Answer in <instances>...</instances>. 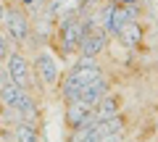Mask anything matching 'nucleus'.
<instances>
[{"label":"nucleus","instance_id":"nucleus-4","mask_svg":"<svg viewBox=\"0 0 158 142\" xmlns=\"http://www.w3.org/2000/svg\"><path fill=\"white\" fill-rule=\"evenodd\" d=\"M32 74L34 82H37V90L42 87L45 92H53L61 82V63H58V55L53 53V47H40L37 55H34L32 63Z\"/></svg>","mask_w":158,"mask_h":142},{"label":"nucleus","instance_id":"nucleus-10","mask_svg":"<svg viewBox=\"0 0 158 142\" xmlns=\"http://www.w3.org/2000/svg\"><path fill=\"white\" fill-rule=\"evenodd\" d=\"M32 95H34V92L21 90V87H16L13 82H8V84H0V105H6V108H16V111H19Z\"/></svg>","mask_w":158,"mask_h":142},{"label":"nucleus","instance_id":"nucleus-17","mask_svg":"<svg viewBox=\"0 0 158 142\" xmlns=\"http://www.w3.org/2000/svg\"><path fill=\"white\" fill-rule=\"evenodd\" d=\"M108 3H113V6H127V3H140V0H108Z\"/></svg>","mask_w":158,"mask_h":142},{"label":"nucleus","instance_id":"nucleus-15","mask_svg":"<svg viewBox=\"0 0 158 142\" xmlns=\"http://www.w3.org/2000/svg\"><path fill=\"white\" fill-rule=\"evenodd\" d=\"M98 142H127L121 134H100L98 137Z\"/></svg>","mask_w":158,"mask_h":142},{"label":"nucleus","instance_id":"nucleus-12","mask_svg":"<svg viewBox=\"0 0 158 142\" xmlns=\"http://www.w3.org/2000/svg\"><path fill=\"white\" fill-rule=\"evenodd\" d=\"M13 142H45L37 126L32 124H16L13 126Z\"/></svg>","mask_w":158,"mask_h":142},{"label":"nucleus","instance_id":"nucleus-7","mask_svg":"<svg viewBox=\"0 0 158 142\" xmlns=\"http://www.w3.org/2000/svg\"><path fill=\"white\" fill-rule=\"evenodd\" d=\"M95 121V108L85 100H74L63 105V124H66V132H74L79 126Z\"/></svg>","mask_w":158,"mask_h":142},{"label":"nucleus","instance_id":"nucleus-18","mask_svg":"<svg viewBox=\"0 0 158 142\" xmlns=\"http://www.w3.org/2000/svg\"><path fill=\"white\" fill-rule=\"evenodd\" d=\"M3 13H6V0H0V21H3Z\"/></svg>","mask_w":158,"mask_h":142},{"label":"nucleus","instance_id":"nucleus-6","mask_svg":"<svg viewBox=\"0 0 158 142\" xmlns=\"http://www.w3.org/2000/svg\"><path fill=\"white\" fill-rule=\"evenodd\" d=\"M108 42H111V37H108L100 26H87L85 37H82V42H79V47H77V55H82V58H100L103 53L108 50Z\"/></svg>","mask_w":158,"mask_h":142},{"label":"nucleus","instance_id":"nucleus-11","mask_svg":"<svg viewBox=\"0 0 158 142\" xmlns=\"http://www.w3.org/2000/svg\"><path fill=\"white\" fill-rule=\"evenodd\" d=\"M111 90H113L111 79H108V76L103 74L100 79H95V82H92V84H87L85 90L79 92V100L90 103L92 108H95V105H98V103H100V100H103V97H106V95H108V92H111Z\"/></svg>","mask_w":158,"mask_h":142},{"label":"nucleus","instance_id":"nucleus-16","mask_svg":"<svg viewBox=\"0 0 158 142\" xmlns=\"http://www.w3.org/2000/svg\"><path fill=\"white\" fill-rule=\"evenodd\" d=\"M8 82H11V76H8V68L0 63V84H8Z\"/></svg>","mask_w":158,"mask_h":142},{"label":"nucleus","instance_id":"nucleus-1","mask_svg":"<svg viewBox=\"0 0 158 142\" xmlns=\"http://www.w3.org/2000/svg\"><path fill=\"white\" fill-rule=\"evenodd\" d=\"M103 74H106V68H103V63L98 61V58H82L79 55L77 61H74V66L61 76L56 92L63 100V105H66V103H74V100H79V92L85 90L87 84H92L95 79H100Z\"/></svg>","mask_w":158,"mask_h":142},{"label":"nucleus","instance_id":"nucleus-2","mask_svg":"<svg viewBox=\"0 0 158 142\" xmlns=\"http://www.w3.org/2000/svg\"><path fill=\"white\" fill-rule=\"evenodd\" d=\"M85 32H87V24L82 18V13H66V16H61L56 21V34H53V42H50V47L56 45L53 53L58 58H63V61L77 55V47L82 42V37H85Z\"/></svg>","mask_w":158,"mask_h":142},{"label":"nucleus","instance_id":"nucleus-8","mask_svg":"<svg viewBox=\"0 0 158 142\" xmlns=\"http://www.w3.org/2000/svg\"><path fill=\"white\" fill-rule=\"evenodd\" d=\"M127 105H129V100H127L124 92H121V90H111V92H108V95L95 105V121H106V119H113V116L124 113Z\"/></svg>","mask_w":158,"mask_h":142},{"label":"nucleus","instance_id":"nucleus-5","mask_svg":"<svg viewBox=\"0 0 158 142\" xmlns=\"http://www.w3.org/2000/svg\"><path fill=\"white\" fill-rule=\"evenodd\" d=\"M3 66L8 68V76H11V82L16 87L29 90V92L37 95V82H34V74H32V63H29L27 53H24L21 47H11V53H8V58L3 61Z\"/></svg>","mask_w":158,"mask_h":142},{"label":"nucleus","instance_id":"nucleus-19","mask_svg":"<svg viewBox=\"0 0 158 142\" xmlns=\"http://www.w3.org/2000/svg\"><path fill=\"white\" fill-rule=\"evenodd\" d=\"M82 3H90V6H100L103 0H82Z\"/></svg>","mask_w":158,"mask_h":142},{"label":"nucleus","instance_id":"nucleus-13","mask_svg":"<svg viewBox=\"0 0 158 142\" xmlns=\"http://www.w3.org/2000/svg\"><path fill=\"white\" fill-rule=\"evenodd\" d=\"M121 11H124L127 21H140L142 18V3H127V6H121Z\"/></svg>","mask_w":158,"mask_h":142},{"label":"nucleus","instance_id":"nucleus-14","mask_svg":"<svg viewBox=\"0 0 158 142\" xmlns=\"http://www.w3.org/2000/svg\"><path fill=\"white\" fill-rule=\"evenodd\" d=\"M11 40H8V34L6 32H3V29H0V63H3V61H6V58H8V53H11Z\"/></svg>","mask_w":158,"mask_h":142},{"label":"nucleus","instance_id":"nucleus-9","mask_svg":"<svg viewBox=\"0 0 158 142\" xmlns=\"http://www.w3.org/2000/svg\"><path fill=\"white\" fill-rule=\"evenodd\" d=\"M116 42L124 50L137 53V47H142V42H145V29H142V24L140 21H127L121 26V32L116 34Z\"/></svg>","mask_w":158,"mask_h":142},{"label":"nucleus","instance_id":"nucleus-3","mask_svg":"<svg viewBox=\"0 0 158 142\" xmlns=\"http://www.w3.org/2000/svg\"><path fill=\"white\" fill-rule=\"evenodd\" d=\"M0 29L8 34L13 47H27L29 40H32V18L24 11L19 3L13 6H6V13H3V21H0Z\"/></svg>","mask_w":158,"mask_h":142},{"label":"nucleus","instance_id":"nucleus-20","mask_svg":"<svg viewBox=\"0 0 158 142\" xmlns=\"http://www.w3.org/2000/svg\"><path fill=\"white\" fill-rule=\"evenodd\" d=\"M13 3H19V0H13Z\"/></svg>","mask_w":158,"mask_h":142}]
</instances>
